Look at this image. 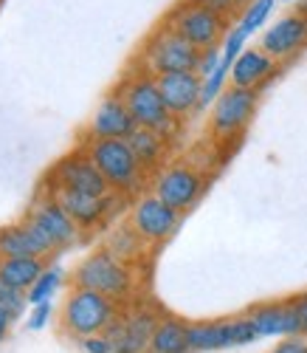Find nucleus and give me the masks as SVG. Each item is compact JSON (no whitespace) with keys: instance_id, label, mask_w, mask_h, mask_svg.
<instances>
[{"instance_id":"28","label":"nucleus","mask_w":307,"mask_h":353,"mask_svg":"<svg viewBox=\"0 0 307 353\" xmlns=\"http://www.w3.org/2000/svg\"><path fill=\"white\" fill-rule=\"evenodd\" d=\"M82 350L85 353H113V345H110V339L105 334H99V336L82 339Z\"/></svg>"},{"instance_id":"3","label":"nucleus","mask_w":307,"mask_h":353,"mask_svg":"<svg viewBox=\"0 0 307 353\" xmlns=\"http://www.w3.org/2000/svg\"><path fill=\"white\" fill-rule=\"evenodd\" d=\"M87 156L102 170L113 192H136L144 181V167L133 156L127 139H90L85 141Z\"/></svg>"},{"instance_id":"19","label":"nucleus","mask_w":307,"mask_h":353,"mask_svg":"<svg viewBox=\"0 0 307 353\" xmlns=\"http://www.w3.org/2000/svg\"><path fill=\"white\" fill-rule=\"evenodd\" d=\"M273 68H276V60L268 57L262 48H245L231 65V85L254 88L257 91V88L273 74Z\"/></svg>"},{"instance_id":"13","label":"nucleus","mask_w":307,"mask_h":353,"mask_svg":"<svg viewBox=\"0 0 307 353\" xmlns=\"http://www.w3.org/2000/svg\"><path fill=\"white\" fill-rule=\"evenodd\" d=\"M25 218L34 221V223L43 229V234L51 241L54 249H65V246L76 243V238H79V226H76V223L71 221V215L54 201V195L40 198L34 207L28 210Z\"/></svg>"},{"instance_id":"24","label":"nucleus","mask_w":307,"mask_h":353,"mask_svg":"<svg viewBox=\"0 0 307 353\" xmlns=\"http://www.w3.org/2000/svg\"><path fill=\"white\" fill-rule=\"evenodd\" d=\"M107 249L116 254V257H121L125 263H136L141 254H144V249H147V241L141 238V234L127 223V226H118L113 234H110V241H107Z\"/></svg>"},{"instance_id":"9","label":"nucleus","mask_w":307,"mask_h":353,"mask_svg":"<svg viewBox=\"0 0 307 353\" xmlns=\"http://www.w3.org/2000/svg\"><path fill=\"white\" fill-rule=\"evenodd\" d=\"M203 187H206V179L200 170H195L192 164H172L156 175L152 192L183 215L198 203V198L203 195Z\"/></svg>"},{"instance_id":"16","label":"nucleus","mask_w":307,"mask_h":353,"mask_svg":"<svg viewBox=\"0 0 307 353\" xmlns=\"http://www.w3.org/2000/svg\"><path fill=\"white\" fill-rule=\"evenodd\" d=\"M301 46H307V17L304 14H285L276 20L260 40V48L273 60H288Z\"/></svg>"},{"instance_id":"15","label":"nucleus","mask_w":307,"mask_h":353,"mask_svg":"<svg viewBox=\"0 0 307 353\" xmlns=\"http://www.w3.org/2000/svg\"><path fill=\"white\" fill-rule=\"evenodd\" d=\"M48 195H54V201L71 215V221H74L79 229H94V226H99V223L107 218V212H110V207H113V198H116V192L99 198V195L71 192V190H59V187H48Z\"/></svg>"},{"instance_id":"33","label":"nucleus","mask_w":307,"mask_h":353,"mask_svg":"<svg viewBox=\"0 0 307 353\" xmlns=\"http://www.w3.org/2000/svg\"><path fill=\"white\" fill-rule=\"evenodd\" d=\"M12 322H14V316H12L9 311H3V308H0V342H3V339L9 336V328H12Z\"/></svg>"},{"instance_id":"26","label":"nucleus","mask_w":307,"mask_h":353,"mask_svg":"<svg viewBox=\"0 0 307 353\" xmlns=\"http://www.w3.org/2000/svg\"><path fill=\"white\" fill-rule=\"evenodd\" d=\"M25 303H28V300H25L23 291H17V288H12L9 283L0 280V308L9 311L14 319H20L23 311H25Z\"/></svg>"},{"instance_id":"17","label":"nucleus","mask_w":307,"mask_h":353,"mask_svg":"<svg viewBox=\"0 0 307 353\" xmlns=\"http://www.w3.org/2000/svg\"><path fill=\"white\" fill-rule=\"evenodd\" d=\"M138 125L133 122V116L125 105V99H121V94H107L96 113L90 116V125H87V133L90 139H127Z\"/></svg>"},{"instance_id":"30","label":"nucleus","mask_w":307,"mask_h":353,"mask_svg":"<svg viewBox=\"0 0 307 353\" xmlns=\"http://www.w3.org/2000/svg\"><path fill=\"white\" fill-rule=\"evenodd\" d=\"M271 353H307V339L301 336H288L285 342H279Z\"/></svg>"},{"instance_id":"22","label":"nucleus","mask_w":307,"mask_h":353,"mask_svg":"<svg viewBox=\"0 0 307 353\" xmlns=\"http://www.w3.org/2000/svg\"><path fill=\"white\" fill-rule=\"evenodd\" d=\"M127 144L133 156L138 159V164L144 170H156L161 161H164V153H167V139L156 130H147V128H136L130 136H127Z\"/></svg>"},{"instance_id":"6","label":"nucleus","mask_w":307,"mask_h":353,"mask_svg":"<svg viewBox=\"0 0 307 353\" xmlns=\"http://www.w3.org/2000/svg\"><path fill=\"white\" fill-rule=\"evenodd\" d=\"M257 102L260 99H257L254 88H237V85L226 88L211 108V122H209L211 136L220 139V141L240 136L245 128H248V122L254 119Z\"/></svg>"},{"instance_id":"1","label":"nucleus","mask_w":307,"mask_h":353,"mask_svg":"<svg viewBox=\"0 0 307 353\" xmlns=\"http://www.w3.org/2000/svg\"><path fill=\"white\" fill-rule=\"evenodd\" d=\"M74 285L99 291L105 297H110L113 303H125L133 294L136 277H133L130 263L116 257L110 249H99V252H90L76 266Z\"/></svg>"},{"instance_id":"7","label":"nucleus","mask_w":307,"mask_h":353,"mask_svg":"<svg viewBox=\"0 0 307 353\" xmlns=\"http://www.w3.org/2000/svg\"><path fill=\"white\" fill-rule=\"evenodd\" d=\"M144 57H147V68L152 71V77H161V74H178V71H198L203 51L187 43L167 26L164 32H158L147 43Z\"/></svg>"},{"instance_id":"31","label":"nucleus","mask_w":307,"mask_h":353,"mask_svg":"<svg viewBox=\"0 0 307 353\" xmlns=\"http://www.w3.org/2000/svg\"><path fill=\"white\" fill-rule=\"evenodd\" d=\"M48 314H51V305H48V300H45V303H40V305H37V311H34L32 322H28V328H34V331H37V328H43V322L48 319Z\"/></svg>"},{"instance_id":"20","label":"nucleus","mask_w":307,"mask_h":353,"mask_svg":"<svg viewBox=\"0 0 307 353\" xmlns=\"http://www.w3.org/2000/svg\"><path fill=\"white\" fill-rule=\"evenodd\" d=\"M45 274V257H0V280L17 291H32Z\"/></svg>"},{"instance_id":"5","label":"nucleus","mask_w":307,"mask_h":353,"mask_svg":"<svg viewBox=\"0 0 307 353\" xmlns=\"http://www.w3.org/2000/svg\"><path fill=\"white\" fill-rule=\"evenodd\" d=\"M48 187H59V190H71V192H85V195H110V184L102 175V170L94 164V159L87 156V150H74L68 156H63L48 172Z\"/></svg>"},{"instance_id":"27","label":"nucleus","mask_w":307,"mask_h":353,"mask_svg":"<svg viewBox=\"0 0 307 353\" xmlns=\"http://www.w3.org/2000/svg\"><path fill=\"white\" fill-rule=\"evenodd\" d=\"M56 283H59V269H48V272L32 285V291L25 294V300H28V303H34V305L45 303V300H48V294L56 288Z\"/></svg>"},{"instance_id":"25","label":"nucleus","mask_w":307,"mask_h":353,"mask_svg":"<svg viewBox=\"0 0 307 353\" xmlns=\"http://www.w3.org/2000/svg\"><path fill=\"white\" fill-rule=\"evenodd\" d=\"M273 3L276 0H254V3L248 6V12H245V17H242V23L237 26L240 32L245 34V37H251L257 28L268 20V14H271V9H273Z\"/></svg>"},{"instance_id":"32","label":"nucleus","mask_w":307,"mask_h":353,"mask_svg":"<svg viewBox=\"0 0 307 353\" xmlns=\"http://www.w3.org/2000/svg\"><path fill=\"white\" fill-rule=\"evenodd\" d=\"M296 311H299V322H301V336H307V294H301V297L293 300Z\"/></svg>"},{"instance_id":"18","label":"nucleus","mask_w":307,"mask_h":353,"mask_svg":"<svg viewBox=\"0 0 307 353\" xmlns=\"http://www.w3.org/2000/svg\"><path fill=\"white\" fill-rule=\"evenodd\" d=\"M260 336H301V322L293 303H271L248 311Z\"/></svg>"},{"instance_id":"8","label":"nucleus","mask_w":307,"mask_h":353,"mask_svg":"<svg viewBox=\"0 0 307 353\" xmlns=\"http://www.w3.org/2000/svg\"><path fill=\"white\" fill-rule=\"evenodd\" d=\"M169 28L187 43H192L195 48L209 51V48H218V43L226 32V23H223L220 12H214L211 6L192 3V6H180L172 14Z\"/></svg>"},{"instance_id":"29","label":"nucleus","mask_w":307,"mask_h":353,"mask_svg":"<svg viewBox=\"0 0 307 353\" xmlns=\"http://www.w3.org/2000/svg\"><path fill=\"white\" fill-rule=\"evenodd\" d=\"M218 65H220V51H218V48H209V51H203V60H200L198 74L206 79V77L214 74V68H218Z\"/></svg>"},{"instance_id":"2","label":"nucleus","mask_w":307,"mask_h":353,"mask_svg":"<svg viewBox=\"0 0 307 353\" xmlns=\"http://www.w3.org/2000/svg\"><path fill=\"white\" fill-rule=\"evenodd\" d=\"M116 316H118V305L110 297L74 285V291L68 294V300L63 305V331L76 339L99 336L113 325Z\"/></svg>"},{"instance_id":"12","label":"nucleus","mask_w":307,"mask_h":353,"mask_svg":"<svg viewBox=\"0 0 307 353\" xmlns=\"http://www.w3.org/2000/svg\"><path fill=\"white\" fill-rule=\"evenodd\" d=\"M158 91L175 119H183L200 105L203 94V77L198 71H178V74H161L156 77Z\"/></svg>"},{"instance_id":"4","label":"nucleus","mask_w":307,"mask_h":353,"mask_svg":"<svg viewBox=\"0 0 307 353\" xmlns=\"http://www.w3.org/2000/svg\"><path fill=\"white\" fill-rule=\"evenodd\" d=\"M118 94L121 99H125L130 116H133V122L138 128H147V130H156L161 133L164 139H169L175 133V125L178 119L169 113L161 91H158V82L156 77H133L127 79L125 85L118 88Z\"/></svg>"},{"instance_id":"23","label":"nucleus","mask_w":307,"mask_h":353,"mask_svg":"<svg viewBox=\"0 0 307 353\" xmlns=\"http://www.w3.org/2000/svg\"><path fill=\"white\" fill-rule=\"evenodd\" d=\"M189 325L178 319H158L147 353H192L189 350Z\"/></svg>"},{"instance_id":"11","label":"nucleus","mask_w":307,"mask_h":353,"mask_svg":"<svg viewBox=\"0 0 307 353\" xmlns=\"http://www.w3.org/2000/svg\"><path fill=\"white\" fill-rule=\"evenodd\" d=\"M158 316L149 308H136L130 314H118L116 322L105 331L113 345V353H147L152 334H156Z\"/></svg>"},{"instance_id":"14","label":"nucleus","mask_w":307,"mask_h":353,"mask_svg":"<svg viewBox=\"0 0 307 353\" xmlns=\"http://www.w3.org/2000/svg\"><path fill=\"white\" fill-rule=\"evenodd\" d=\"M51 252L56 249L34 221L23 218L20 223L0 229V257H48Z\"/></svg>"},{"instance_id":"21","label":"nucleus","mask_w":307,"mask_h":353,"mask_svg":"<svg viewBox=\"0 0 307 353\" xmlns=\"http://www.w3.org/2000/svg\"><path fill=\"white\" fill-rule=\"evenodd\" d=\"M189 331V350L206 353V350H223L234 345L231 336V322H195L187 328Z\"/></svg>"},{"instance_id":"10","label":"nucleus","mask_w":307,"mask_h":353,"mask_svg":"<svg viewBox=\"0 0 307 353\" xmlns=\"http://www.w3.org/2000/svg\"><path fill=\"white\" fill-rule=\"evenodd\" d=\"M130 226L141 234L147 243H164L180 226V212L172 210L169 203H164L156 192L141 195L136 201L133 212H130Z\"/></svg>"},{"instance_id":"34","label":"nucleus","mask_w":307,"mask_h":353,"mask_svg":"<svg viewBox=\"0 0 307 353\" xmlns=\"http://www.w3.org/2000/svg\"><path fill=\"white\" fill-rule=\"evenodd\" d=\"M285 3H293V0H285Z\"/></svg>"}]
</instances>
